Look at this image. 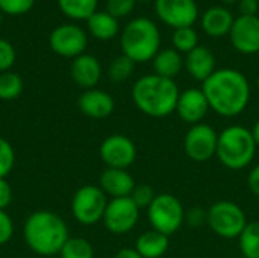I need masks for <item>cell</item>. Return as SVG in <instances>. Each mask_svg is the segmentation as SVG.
<instances>
[{
    "label": "cell",
    "instance_id": "5bb4252c",
    "mask_svg": "<svg viewBox=\"0 0 259 258\" xmlns=\"http://www.w3.org/2000/svg\"><path fill=\"white\" fill-rule=\"evenodd\" d=\"M231 43L235 50L243 55H253L259 52V17L240 15L234 20L229 32Z\"/></svg>",
    "mask_w": 259,
    "mask_h": 258
},
{
    "label": "cell",
    "instance_id": "d6a6232c",
    "mask_svg": "<svg viewBox=\"0 0 259 258\" xmlns=\"http://www.w3.org/2000/svg\"><path fill=\"white\" fill-rule=\"evenodd\" d=\"M137 0H108L106 3V12L111 14L115 18L129 15L135 8Z\"/></svg>",
    "mask_w": 259,
    "mask_h": 258
},
{
    "label": "cell",
    "instance_id": "d590c367",
    "mask_svg": "<svg viewBox=\"0 0 259 258\" xmlns=\"http://www.w3.org/2000/svg\"><path fill=\"white\" fill-rule=\"evenodd\" d=\"M185 222L193 228L208 224V210H203L202 207H193L191 210L185 211Z\"/></svg>",
    "mask_w": 259,
    "mask_h": 258
},
{
    "label": "cell",
    "instance_id": "836d02e7",
    "mask_svg": "<svg viewBox=\"0 0 259 258\" xmlns=\"http://www.w3.org/2000/svg\"><path fill=\"white\" fill-rule=\"evenodd\" d=\"M15 62V50L12 44L0 38V73L8 71Z\"/></svg>",
    "mask_w": 259,
    "mask_h": 258
},
{
    "label": "cell",
    "instance_id": "74e56055",
    "mask_svg": "<svg viewBox=\"0 0 259 258\" xmlns=\"http://www.w3.org/2000/svg\"><path fill=\"white\" fill-rule=\"evenodd\" d=\"M247 184H249L250 192H252L255 196H258L259 198V164L258 166H255V167L249 172Z\"/></svg>",
    "mask_w": 259,
    "mask_h": 258
},
{
    "label": "cell",
    "instance_id": "f546056e",
    "mask_svg": "<svg viewBox=\"0 0 259 258\" xmlns=\"http://www.w3.org/2000/svg\"><path fill=\"white\" fill-rule=\"evenodd\" d=\"M15 163V152L11 143L0 137V179H6V176L12 172Z\"/></svg>",
    "mask_w": 259,
    "mask_h": 258
},
{
    "label": "cell",
    "instance_id": "d4e9b609",
    "mask_svg": "<svg viewBox=\"0 0 259 258\" xmlns=\"http://www.w3.org/2000/svg\"><path fill=\"white\" fill-rule=\"evenodd\" d=\"M238 240L243 257L259 258V220L247 222Z\"/></svg>",
    "mask_w": 259,
    "mask_h": 258
},
{
    "label": "cell",
    "instance_id": "4fadbf2b",
    "mask_svg": "<svg viewBox=\"0 0 259 258\" xmlns=\"http://www.w3.org/2000/svg\"><path fill=\"white\" fill-rule=\"evenodd\" d=\"M50 47L59 56L77 58L87 49V35L76 24H62L50 33Z\"/></svg>",
    "mask_w": 259,
    "mask_h": 258
},
{
    "label": "cell",
    "instance_id": "603a6c76",
    "mask_svg": "<svg viewBox=\"0 0 259 258\" xmlns=\"http://www.w3.org/2000/svg\"><path fill=\"white\" fill-rule=\"evenodd\" d=\"M88 30L91 32L93 36H96L97 40L102 41H108L112 40L117 33H118V21L115 17H112L111 14L105 12H94L88 20Z\"/></svg>",
    "mask_w": 259,
    "mask_h": 258
},
{
    "label": "cell",
    "instance_id": "83f0119b",
    "mask_svg": "<svg viewBox=\"0 0 259 258\" xmlns=\"http://www.w3.org/2000/svg\"><path fill=\"white\" fill-rule=\"evenodd\" d=\"M171 41H173L175 50L184 52V53H190L191 50H194L199 46V36L193 27L175 29Z\"/></svg>",
    "mask_w": 259,
    "mask_h": 258
},
{
    "label": "cell",
    "instance_id": "30bf717a",
    "mask_svg": "<svg viewBox=\"0 0 259 258\" xmlns=\"http://www.w3.org/2000/svg\"><path fill=\"white\" fill-rule=\"evenodd\" d=\"M140 219V208L129 198H117L108 202L103 224L106 230L115 236L127 234L135 228Z\"/></svg>",
    "mask_w": 259,
    "mask_h": 258
},
{
    "label": "cell",
    "instance_id": "ee69618b",
    "mask_svg": "<svg viewBox=\"0 0 259 258\" xmlns=\"http://www.w3.org/2000/svg\"><path fill=\"white\" fill-rule=\"evenodd\" d=\"M138 2H152V0H138Z\"/></svg>",
    "mask_w": 259,
    "mask_h": 258
},
{
    "label": "cell",
    "instance_id": "44dd1931",
    "mask_svg": "<svg viewBox=\"0 0 259 258\" xmlns=\"http://www.w3.org/2000/svg\"><path fill=\"white\" fill-rule=\"evenodd\" d=\"M168 236L155 230H149L138 236L135 242V249L143 258H161L168 251Z\"/></svg>",
    "mask_w": 259,
    "mask_h": 258
},
{
    "label": "cell",
    "instance_id": "1f68e13d",
    "mask_svg": "<svg viewBox=\"0 0 259 258\" xmlns=\"http://www.w3.org/2000/svg\"><path fill=\"white\" fill-rule=\"evenodd\" d=\"M35 0H0V12L9 15H21L32 9Z\"/></svg>",
    "mask_w": 259,
    "mask_h": 258
},
{
    "label": "cell",
    "instance_id": "ab89813d",
    "mask_svg": "<svg viewBox=\"0 0 259 258\" xmlns=\"http://www.w3.org/2000/svg\"><path fill=\"white\" fill-rule=\"evenodd\" d=\"M114 258H143L138 252H137V249L135 248H123V249H120Z\"/></svg>",
    "mask_w": 259,
    "mask_h": 258
},
{
    "label": "cell",
    "instance_id": "7bdbcfd3",
    "mask_svg": "<svg viewBox=\"0 0 259 258\" xmlns=\"http://www.w3.org/2000/svg\"><path fill=\"white\" fill-rule=\"evenodd\" d=\"M256 85H258V88H259V76H258V79H256Z\"/></svg>",
    "mask_w": 259,
    "mask_h": 258
},
{
    "label": "cell",
    "instance_id": "8992f818",
    "mask_svg": "<svg viewBox=\"0 0 259 258\" xmlns=\"http://www.w3.org/2000/svg\"><path fill=\"white\" fill-rule=\"evenodd\" d=\"M147 217L152 230L165 236H173L185 222V208L182 202L171 193L156 195L147 208Z\"/></svg>",
    "mask_w": 259,
    "mask_h": 258
},
{
    "label": "cell",
    "instance_id": "5b68a950",
    "mask_svg": "<svg viewBox=\"0 0 259 258\" xmlns=\"http://www.w3.org/2000/svg\"><path fill=\"white\" fill-rule=\"evenodd\" d=\"M161 33L158 26L146 18L138 17L127 23L121 32V50L123 55L137 62H147L159 52Z\"/></svg>",
    "mask_w": 259,
    "mask_h": 258
},
{
    "label": "cell",
    "instance_id": "4316f807",
    "mask_svg": "<svg viewBox=\"0 0 259 258\" xmlns=\"http://www.w3.org/2000/svg\"><path fill=\"white\" fill-rule=\"evenodd\" d=\"M23 91V79L12 71L0 73V99L14 100Z\"/></svg>",
    "mask_w": 259,
    "mask_h": 258
},
{
    "label": "cell",
    "instance_id": "4dcf8cb0",
    "mask_svg": "<svg viewBox=\"0 0 259 258\" xmlns=\"http://www.w3.org/2000/svg\"><path fill=\"white\" fill-rule=\"evenodd\" d=\"M156 198V193L155 190L147 186V184H140V186H135L132 195H131V199L135 202V205L141 210V208H149L150 204L153 202V199Z\"/></svg>",
    "mask_w": 259,
    "mask_h": 258
},
{
    "label": "cell",
    "instance_id": "8fae6325",
    "mask_svg": "<svg viewBox=\"0 0 259 258\" xmlns=\"http://www.w3.org/2000/svg\"><path fill=\"white\" fill-rule=\"evenodd\" d=\"M99 154L106 167L127 170L137 160V146L129 137L112 134L102 141Z\"/></svg>",
    "mask_w": 259,
    "mask_h": 258
},
{
    "label": "cell",
    "instance_id": "e0dca14e",
    "mask_svg": "<svg viewBox=\"0 0 259 258\" xmlns=\"http://www.w3.org/2000/svg\"><path fill=\"white\" fill-rule=\"evenodd\" d=\"M135 179L132 175L124 169H111L106 167V170L100 175V189L105 192L106 196H111L112 199L117 198H129L135 189Z\"/></svg>",
    "mask_w": 259,
    "mask_h": 258
},
{
    "label": "cell",
    "instance_id": "3957f363",
    "mask_svg": "<svg viewBox=\"0 0 259 258\" xmlns=\"http://www.w3.org/2000/svg\"><path fill=\"white\" fill-rule=\"evenodd\" d=\"M23 236L29 249L42 257L59 254L70 239L65 220L56 213L46 210L35 211L26 219Z\"/></svg>",
    "mask_w": 259,
    "mask_h": 258
},
{
    "label": "cell",
    "instance_id": "ac0fdd59",
    "mask_svg": "<svg viewBox=\"0 0 259 258\" xmlns=\"http://www.w3.org/2000/svg\"><path fill=\"white\" fill-rule=\"evenodd\" d=\"M70 73H71L73 81L79 87L85 90H91L99 84L102 78V67H100V62L93 55L83 53L74 58Z\"/></svg>",
    "mask_w": 259,
    "mask_h": 258
},
{
    "label": "cell",
    "instance_id": "cb8c5ba5",
    "mask_svg": "<svg viewBox=\"0 0 259 258\" xmlns=\"http://www.w3.org/2000/svg\"><path fill=\"white\" fill-rule=\"evenodd\" d=\"M99 0H58L62 12L74 20H88L97 8Z\"/></svg>",
    "mask_w": 259,
    "mask_h": 258
},
{
    "label": "cell",
    "instance_id": "6da1fadb",
    "mask_svg": "<svg viewBox=\"0 0 259 258\" xmlns=\"http://www.w3.org/2000/svg\"><path fill=\"white\" fill-rule=\"evenodd\" d=\"M209 108L222 117H237L249 105L250 85L247 78L234 68L215 70L202 87Z\"/></svg>",
    "mask_w": 259,
    "mask_h": 258
},
{
    "label": "cell",
    "instance_id": "2e32d148",
    "mask_svg": "<svg viewBox=\"0 0 259 258\" xmlns=\"http://www.w3.org/2000/svg\"><path fill=\"white\" fill-rule=\"evenodd\" d=\"M77 105L80 113L90 119H106L114 113L115 108L112 96L97 88L85 90L80 94Z\"/></svg>",
    "mask_w": 259,
    "mask_h": 258
},
{
    "label": "cell",
    "instance_id": "f35d334b",
    "mask_svg": "<svg viewBox=\"0 0 259 258\" xmlns=\"http://www.w3.org/2000/svg\"><path fill=\"white\" fill-rule=\"evenodd\" d=\"M259 8V0H240L241 15H256Z\"/></svg>",
    "mask_w": 259,
    "mask_h": 258
},
{
    "label": "cell",
    "instance_id": "b9f144b4",
    "mask_svg": "<svg viewBox=\"0 0 259 258\" xmlns=\"http://www.w3.org/2000/svg\"><path fill=\"white\" fill-rule=\"evenodd\" d=\"M235 2H238V0H223V3H226V5H232Z\"/></svg>",
    "mask_w": 259,
    "mask_h": 258
},
{
    "label": "cell",
    "instance_id": "bcb514c9",
    "mask_svg": "<svg viewBox=\"0 0 259 258\" xmlns=\"http://www.w3.org/2000/svg\"><path fill=\"white\" fill-rule=\"evenodd\" d=\"M237 258H246V257H243V255H241V257H237Z\"/></svg>",
    "mask_w": 259,
    "mask_h": 258
},
{
    "label": "cell",
    "instance_id": "f6af8a7d",
    "mask_svg": "<svg viewBox=\"0 0 259 258\" xmlns=\"http://www.w3.org/2000/svg\"><path fill=\"white\" fill-rule=\"evenodd\" d=\"M0 26H2V12H0Z\"/></svg>",
    "mask_w": 259,
    "mask_h": 258
},
{
    "label": "cell",
    "instance_id": "484cf974",
    "mask_svg": "<svg viewBox=\"0 0 259 258\" xmlns=\"http://www.w3.org/2000/svg\"><path fill=\"white\" fill-rule=\"evenodd\" d=\"M61 258H94L93 245L82 237H70L62 246Z\"/></svg>",
    "mask_w": 259,
    "mask_h": 258
},
{
    "label": "cell",
    "instance_id": "f1b7e54d",
    "mask_svg": "<svg viewBox=\"0 0 259 258\" xmlns=\"http://www.w3.org/2000/svg\"><path fill=\"white\" fill-rule=\"evenodd\" d=\"M134 68H135V62L126 55H121V56H117L111 62L108 75H109V79L114 82H124L126 79L132 76Z\"/></svg>",
    "mask_w": 259,
    "mask_h": 258
},
{
    "label": "cell",
    "instance_id": "9c48e42d",
    "mask_svg": "<svg viewBox=\"0 0 259 258\" xmlns=\"http://www.w3.org/2000/svg\"><path fill=\"white\" fill-rule=\"evenodd\" d=\"M217 131L206 125L197 123L193 125L184 138V149L187 157L194 163H206L217 154Z\"/></svg>",
    "mask_w": 259,
    "mask_h": 258
},
{
    "label": "cell",
    "instance_id": "d6986e66",
    "mask_svg": "<svg viewBox=\"0 0 259 258\" xmlns=\"http://www.w3.org/2000/svg\"><path fill=\"white\" fill-rule=\"evenodd\" d=\"M187 71L193 79L200 81L202 84L215 71V58L214 53L203 46H197L194 50L187 53L185 59Z\"/></svg>",
    "mask_w": 259,
    "mask_h": 258
},
{
    "label": "cell",
    "instance_id": "8d00e7d4",
    "mask_svg": "<svg viewBox=\"0 0 259 258\" xmlns=\"http://www.w3.org/2000/svg\"><path fill=\"white\" fill-rule=\"evenodd\" d=\"M12 202V189L6 179H0V210H6Z\"/></svg>",
    "mask_w": 259,
    "mask_h": 258
},
{
    "label": "cell",
    "instance_id": "ba28073f",
    "mask_svg": "<svg viewBox=\"0 0 259 258\" xmlns=\"http://www.w3.org/2000/svg\"><path fill=\"white\" fill-rule=\"evenodd\" d=\"M108 198L99 186H83L71 198V213L74 219L85 227H91L103 220Z\"/></svg>",
    "mask_w": 259,
    "mask_h": 258
},
{
    "label": "cell",
    "instance_id": "277c9868",
    "mask_svg": "<svg viewBox=\"0 0 259 258\" xmlns=\"http://www.w3.org/2000/svg\"><path fill=\"white\" fill-rule=\"evenodd\" d=\"M256 148L252 131L244 126L234 125L219 134L215 157L225 167L231 170H241L253 161Z\"/></svg>",
    "mask_w": 259,
    "mask_h": 258
},
{
    "label": "cell",
    "instance_id": "7c38bea8",
    "mask_svg": "<svg viewBox=\"0 0 259 258\" xmlns=\"http://www.w3.org/2000/svg\"><path fill=\"white\" fill-rule=\"evenodd\" d=\"M155 11L159 20L173 29L193 27L199 17L196 0H155Z\"/></svg>",
    "mask_w": 259,
    "mask_h": 258
},
{
    "label": "cell",
    "instance_id": "60d3db41",
    "mask_svg": "<svg viewBox=\"0 0 259 258\" xmlns=\"http://www.w3.org/2000/svg\"><path fill=\"white\" fill-rule=\"evenodd\" d=\"M250 131H252V135H253V140H255L256 146H259V119L255 122V125H253V128Z\"/></svg>",
    "mask_w": 259,
    "mask_h": 258
},
{
    "label": "cell",
    "instance_id": "7402d4cb",
    "mask_svg": "<svg viewBox=\"0 0 259 258\" xmlns=\"http://www.w3.org/2000/svg\"><path fill=\"white\" fill-rule=\"evenodd\" d=\"M184 65L182 56L178 50L175 49H164L159 50L156 53V56L153 58V68H155V75L167 78V79H173L181 73Z\"/></svg>",
    "mask_w": 259,
    "mask_h": 258
},
{
    "label": "cell",
    "instance_id": "e575fe53",
    "mask_svg": "<svg viewBox=\"0 0 259 258\" xmlns=\"http://www.w3.org/2000/svg\"><path fill=\"white\" fill-rule=\"evenodd\" d=\"M14 236V222L6 210H0V246L6 245Z\"/></svg>",
    "mask_w": 259,
    "mask_h": 258
},
{
    "label": "cell",
    "instance_id": "7a4b0ae2",
    "mask_svg": "<svg viewBox=\"0 0 259 258\" xmlns=\"http://www.w3.org/2000/svg\"><path fill=\"white\" fill-rule=\"evenodd\" d=\"M179 88L173 79L158 75H146L132 87V100L135 106L146 116L162 119L176 111Z\"/></svg>",
    "mask_w": 259,
    "mask_h": 258
},
{
    "label": "cell",
    "instance_id": "ffe728a7",
    "mask_svg": "<svg viewBox=\"0 0 259 258\" xmlns=\"http://www.w3.org/2000/svg\"><path fill=\"white\" fill-rule=\"evenodd\" d=\"M232 24H234L232 14L222 6L209 8L202 17V29L205 30L206 35L214 38L228 35L232 29Z\"/></svg>",
    "mask_w": 259,
    "mask_h": 258
},
{
    "label": "cell",
    "instance_id": "9a60e30c",
    "mask_svg": "<svg viewBox=\"0 0 259 258\" xmlns=\"http://www.w3.org/2000/svg\"><path fill=\"white\" fill-rule=\"evenodd\" d=\"M209 103L205 96V93L199 88H188L179 94L176 113L179 119L185 123L197 125L202 123V120L206 117L209 111Z\"/></svg>",
    "mask_w": 259,
    "mask_h": 258
},
{
    "label": "cell",
    "instance_id": "52a82bcc",
    "mask_svg": "<svg viewBox=\"0 0 259 258\" xmlns=\"http://www.w3.org/2000/svg\"><path fill=\"white\" fill-rule=\"evenodd\" d=\"M208 225L222 239H238L247 225V217L240 205L231 201H219L208 210Z\"/></svg>",
    "mask_w": 259,
    "mask_h": 258
}]
</instances>
